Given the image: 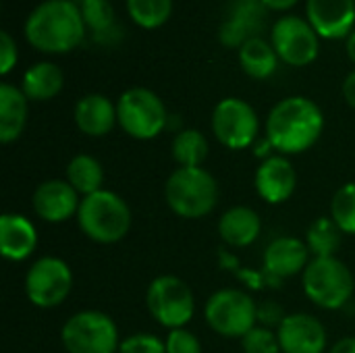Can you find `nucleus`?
Listing matches in <instances>:
<instances>
[{"label":"nucleus","instance_id":"nucleus-22","mask_svg":"<svg viewBox=\"0 0 355 353\" xmlns=\"http://www.w3.org/2000/svg\"><path fill=\"white\" fill-rule=\"evenodd\" d=\"M27 123V96L10 83L0 85V141L19 139Z\"/></svg>","mask_w":355,"mask_h":353},{"label":"nucleus","instance_id":"nucleus-33","mask_svg":"<svg viewBox=\"0 0 355 353\" xmlns=\"http://www.w3.org/2000/svg\"><path fill=\"white\" fill-rule=\"evenodd\" d=\"M164 343H166V353H202L200 339L185 329L171 331Z\"/></svg>","mask_w":355,"mask_h":353},{"label":"nucleus","instance_id":"nucleus-6","mask_svg":"<svg viewBox=\"0 0 355 353\" xmlns=\"http://www.w3.org/2000/svg\"><path fill=\"white\" fill-rule=\"evenodd\" d=\"M60 339L69 353H116L121 345L114 320L98 310L73 314L64 322Z\"/></svg>","mask_w":355,"mask_h":353},{"label":"nucleus","instance_id":"nucleus-21","mask_svg":"<svg viewBox=\"0 0 355 353\" xmlns=\"http://www.w3.org/2000/svg\"><path fill=\"white\" fill-rule=\"evenodd\" d=\"M262 231V221L256 210L248 206H235L227 210L218 221V233L225 243L233 248H248L258 239Z\"/></svg>","mask_w":355,"mask_h":353},{"label":"nucleus","instance_id":"nucleus-34","mask_svg":"<svg viewBox=\"0 0 355 353\" xmlns=\"http://www.w3.org/2000/svg\"><path fill=\"white\" fill-rule=\"evenodd\" d=\"M17 64V44L8 31L0 33V73L6 75Z\"/></svg>","mask_w":355,"mask_h":353},{"label":"nucleus","instance_id":"nucleus-31","mask_svg":"<svg viewBox=\"0 0 355 353\" xmlns=\"http://www.w3.org/2000/svg\"><path fill=\"white\" fill-rule=\"evenodd\" d=\"M241 345H243L245 353H281L279 335L266 327H254L241 339Z\"/></svg>","mask_w":355,"mask_h":353},{"label":"nucleus","instance_id":"nucleus-4","mask_svg":"<svg viewBox=\"0 0 355 353\" xmlns=\"http://www.w3.org/2000/svg\"><path fill=\"white\" fill-rule=\"evenodd\" d=\"M168 208L181 218L208 216L218 202L216 179L202 166H179L164 185Z\"/></svg>","mask_w":355,"mask_h":353},{"label":"nucleus","instance_id":"nucleus-16","mask_svg":"<svg viewBox=\"0 0 355 353\" xmlns=\"http://www.w3.org/2000/svg\"><path fill=\"white\" fill-rule=\"evenodd\" d=\"M297 185V173L285 156H268L256 171V191L268 204L287 202Z\"/></svg>","mask_w":355,"mask_h":353},{"label":"nucleus","instance_id":"nucleus-8","mask_svg":"<svg viewBox=\"0 0 355 353\" xmlns=\"http://www.w3.org/2000/svg\"><path fill=\"white\" fill-rule=\"evenodd\" d=\"M116 117L123 131L135 139H154L166 127L162 100L146 87L127 89L116 102Z\"/></svg>","mask_w":355,"mask_h":353},{"label":"nucleus","instance_id":"nucleus-15","mask_svg":"<svg viewBox=\"0 0 355 353\" xmlns=\"http://www.w3.org/2000/svg\"><path fill=\"white\" fill-rule=\"evenodd\" d=\"M79 193L69 181L50 179L33 191V210L46 223H64L79 212Z\"/></svg>","mask_w":355,"mask_h":353},{"label":"nucleus","instance_id":"nucleus-38","mask_svg":"<svg viewBox=\"0 0 355 353\" xmlns=\"http://www.w3.org/2000/svg\"><path fill=\"white\" fill-rule=\"evenodd\" d=\"M264 6L268 8H275V10H285V8H291L297 4V0H262Z\"/></svg>","mask_w":355,"mask_h":353},{"label":"nucleus","instance_id":"nucleus-39","mask_svg":"<svg viewBox=\"0 0 355 353\" xmlns=\"http://www.w3.org/2000/svg\"><path fill=\"white\" fill-rule=\"evenodd\" d=\"M347 54H349V58L355 62V31H352L349 37H347Z\"/></svg>","mask_w":355,"mask_h":353},{"label":"nucleus","instance_id":"nucleus-24","mask_svg":"<svg viewBox=\"0 0 355 353\" xmlns=\"http://www.w3.org/2000/svg\"><path fill=\"white\" fill-rule=\"evenodd\" d=\"M239 62L241 69L254 79H266L277 71L279 54L272 44L264 42L262 37H250L239 48Z\"/></svg>","mask_w":355,"mask_h":353},{"label":"nucleus","instance_id":"nucleus-9","mask_svg":"<svg viewBox=\"0 0 355 353\" xmlns=\"http://www.w3.org/2000/svg\"><path fill=\"white\" fill-rule=\"evenodd\" d=\"M204 316L218 335L243 339L258 322V306L239 289H220L206 302Z\"/></svg>","mask_w":355,"mask_h":353},{"label":"nucleus","instance_id":"nucleus-27","mask_svg":"<svg viewBox=\"0 0 355 353\" xmlns=\"http://www.w3.org/2000/svg\"><path fill=\"white\" fill-rule=\"evenodd\" d=\"M306 246L310 254H314V258H333L341 246V229L335 225L333 218H318L308 229Z\"/></svg>","mask_w":355,"mask_h":353},{"label":"nucleus","instance_id":"nucleus-20","mask_svg":"<svg viewBox=\"0 0 355 353\" xmlns=\"http://www.w3.org/2000/svg\"><path fill=\"white\" fill-rule=\"evenodd\" d=\"M262 0H235L229 19L220 27V42L229 48H241L250 37H256L252 33L258 31L262 25Z\"/></svg>","mask_w":355,"mask_h":353},{"label":"nucleus","instance_id":"nucleus-29","mask_svg":"<svg viewBox=\"0 0 355 353\" xmlns=\"http://www.w3.org/2000/svg\"><path fill=\"white\" fill-rule=\"evenodd\" d=\"M331 218L341 233L355 235V183H345L337 189L331 202Z\"/></svg>","mask_w":355,"mask_h":353},{"label":"nucleus","instance_id":"nucleus-10","mask_svg":"<svg viewBox=\"0 0 355 353\" xmlns=\"http://www.w3.org/2000/svg\"><path fill=\"white\" fill-rule=\"evenodd\" d=\"M71 287V268L60 258H40L31 264V268L25 275V293L29 302L44 310L60 306L69 298Z\"/></svg>","mask_w":355,"mask_h":353},{"label":"nucleus","instance_id":"nucleus-7","mask_svg":"<svg viewBox=\"0 0 355 353\" xmlns=\"http://www.w3.org/2000/svg\"><path fill=\"white\" fill-rule=\"evenodd\" d=\"M146 304L156 322L171 331L183 329L196 314V302L189 285L173 275H162L150 283Z\"/></svg>","mask_w":355,"mask_h":353},{"label":"nucleus","instance_id":"nucleus-3","mask_svg":"<svg viewBox=\"0 0 355 353\" xmlns=\"http://www.w3.org/2000/svg\"><path fill=\"white\" fill-rule=\"evenodd\" d=\"M131 210L127 202L114 191L100 189L85 196L79 204L77 223L85 237L96 243H116L131 229Z\"/></svg>","mask_w":355,"mask_h":353},{"label":"nucleus","instance_id":"nucleus-23","mask_svg":"<svg viewBox=\"0 0 355 353\" xmlns=\"http://www.w3.org/2000/svg\"><path fill=\"white\" fill-rule=\"evenodd\" d=\"M64 85V75L54 62H37L29 67L23 75L21 89L27 100H50Z\"/></svg>","mask_w":355,"mask_h":353},{"label":"nucleus","instance_id":"nucleus-19","mask_svg":"<svg viewBox=\"0 0 355 353\" xmlns=\"http://www.w3.org/2000/svg\"><path fill=\"white\" fill-rule=\"evenodd\" d=\"M116 121V106L102 94H87L75 104V123L79 131L89 137L110 133Z\"/></svg>","mask_w":355,"mask_h":353},{"label":"nucleus","instance_id":"nucleus-1","mask_svg":"<svg viewBox=\"0 0 355 353\" xmlns=\"http://www.w3.org/2000/svg\"><path fill=\"white\" fill-rule=\"evenodd\" d=\"M324 129L322 110L304 96L281 100L268 114L266 139L281 154H302L310 150Z\"/></svg>","mask_w":355,"mask_h":353},{"label":"nucleus","instance_id":"nucleus-17","mask_svg":"<svg viewBox=\"0 0 355 353\" xmlns=\"http://www.w3.org/2000/svg\"><path fill=\"white\" fill-rule=\"evenodd\" d=\"M37 246V231L23 214H4L0 218V252L10 262L27 260Z\"/></svg>","mask_w":355,"mask_h":353},{"label":"nucleus","instance_id":"nucleus-2","mask_svg":"<svg viewBox=\"0 0 355 353\" xmlns=\"http://www.w3.org/2000/svg\"><path fill=\"white\" fill-rule=\"evenodd\" d=\"M85 21L81 8L71 0H46L25 21L27 42L50 54H62L81 44Z\"/></svg>","mask_w":355,"mask_h":353},{"label":"nucleus","instance_id":"nucleus-30","mask_svg":"<svg viewBox=\"0 0 355 353\" xmlns=\"http://www.w3.org/2000/svg\"><path fill=\"white\" fill-rule=\"evenodd\" d=\"M79 8L83 15V21L89 29H94L98 35L112 33L114 27V10L108 0H79Z\"/></svg>","mask_w":355,"mask_h":353},{"label":"nucleus","instance_id":"nucleus-26","mask_svg":"<svg viewBox=\"0 0 355 353\" xmlns=\"http://www.w3.org/2000/svg\"><path fill=\"white\" fill-rule=\"evenodd\" d=\"M208 156V141L198 129H183L173 139V158L179 166H202Z\"/></svg>","mask_w":355,"mask_h":353},{"label":"nucleus","instance_id":"nucleus-36","mask_svg":"<svg viewBox=\"0 0 355 353\" xmlns=\"http://www.w3.org/2000/svg\"><path fill=\"white\" fill-rule=\"evenodd\" d=\"M343 96H345V100H347V104L355 108V71L354 73H349L347 77H345V81H343Z\"/></svg>","mask_w":355,"mask_h":353},{"label":"nucleus","instance_id":"nucleus-32","mask_svg":"<svg viewBox=\"0 0 355 353\" xmlns=\"http://www.w3.org/2000/svg\"><path fill=\"white\" fill-rule=\"evenodd\" d=\"M119 353H166V343L154 335L139 333L121 341Z\"/></svg>","mask_w":355,"mask_h":353},{"label":"nucleus","instance_id":"nucleus-11","mask_svg":"<svg viewBox=\"0 0 355 353\" xmlns=\"http://www.w3.org/2000/svg\"><path fill=\"white\" fill-rule=\"evenodd\" d=\"M260 121L256 110L241 98H225L212 112V131L229 150H245L256 141Z\"/></svg>","mask_w":355,"mask_h":353},{"label":"nucleus","instance_id":"nucleus-25","mask_svg":"<svg viewBox=\"0 0 355 353\" xmlns=\"http://www.w3.org/2000/svg\"><path fill=\"white\" fill-rule=\"evenodd\" d=\"M67 181L79 196H92L102 189L104 183V169L100 160L89 154H77L67 166Z\"/></svg>","mask_w":355,"mask_h":353},{"label":"nucleus","instance_id":"nucleus-37","mask_svg":"<svg viewBox=\"0 0 355 353\" xmlns=\"http://www.w3.org/2000/svg\"><path fill=\"white\" fill-rule=\"evenodd\" d=\"M331 353H355V337H345L333 345Z\"/></svg>","mask_w":355,"mask_h":353},{"label":"nucleus","instance_id":"nucleus-13","mask_svg":"<svg viewBox=\"0 0 355 353\" xmlns=\"http://www.w3.org/2000/svg\"><path fill=\"white\" fill-rule=\"evenodd\" d=\"M277 335L283 353H324L327 350V331L310 314L285 316Z\"/></svg>","mask_w":355,"mask_h":353},{"label":"nucleus","instance_id":"nucleus-35","mask_svg":"<svg viewBox=\"0 0 355 353\" xmlns=\"http://www.w3.org/2000/svg\"><path fill=\"white\" fill-rule=\"evenodd\" d=\"M279 318H281V310H279L277 306H272V304H266L264 308H258V320L272 325V322H277ZM283 318H285V316H283ZM283 318H281V320H283Z\"/></svg>","mask_w":355,"mask_h":353},{"label":"nucleus","instance_id":"nucleus-28","mask_svg":"<svg viewBox=\"0 0 355 353\" xmlns=\"http://www.w3.org/2000/svg\"><path fill=\"white\" fill-rule=\"evenodd\" d=\"M127 10L139 27L156 29L171 17L173 0H127Z\"/></svg>","mask_w":355,"mask_h":353},{"label":"nucleus","instance_id":"nucleus-18","mask_svg":"<svg viewBox=\"0 0 355 353\" xmlns=\"http://www.w3.org/2000/svg\"><path fill=\"white\" fill-rule=\"evenodd\" d=\"M310 250L304 241L295 237H277L268 243L264 252V266L266 273L275 279H287L302 270H306Z\"/></svg>","mask_w":355,"mask_h":353},{"label":"nucleus","instance_id":"nucleus-12","mask_svg":"<svg viewBox=\"0 0 355 353\" xmlns=\"http://www.w3.org/2000/svg\"><path fill=\"white\" fill-rule=\"evenodd\" d=\"M272 48L279 58L291 67H306L316 60L320 52L318 33L300 17H283L272 27Z\"/></svg>","mask_w":355,"mask_h":353},{"label":"nucleus","instance_id":"nucleus-5","mask_svg":"<svg viewBox=\"0 0 355 353\" xmlns=\"http://www.w3.org/2000/svg\"><path fill=\"white\" fill-rule=\"evenodd\" d=\"M306 295L324 310L343 308L354 295V275L339 258H314L304 270Z\"/></svg>","mask_w":355,"mask_h":353},{"label":"nucleus","instance_id":"nucleus-14","mask_svg":"<svg viewBox=\"0 0 355 353\" xmlns=\"http://www.w3.org/2000/svg\"><path fill=\"white\" fill-rule=\"evenodd\" d=\"M308 23L329 40L349 35L355 23V0H308Z\"/></svg>","mask_w":355,"mask_h":353}]
</instances>
